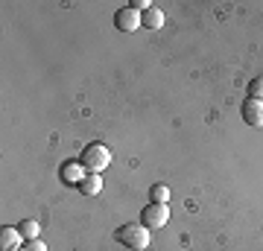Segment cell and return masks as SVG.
Masks as SVG:
<instances>
[{
    "mask_svg": "<svg viewBox=\"0 0 263 251\" xmlns=\"http://www.w3.org/2000/svg\"><path fill=\"white\" fill-rule=\"evenodd\" d=\"M114 240L132 251H146L149 248V228L141 222H129V225H123V228H117Z\"/></svg>",
    "mask_w": 263,
    "mask_h": 251,
    "instance_id": "1",
    "label": "cell"
},
{
    "mask_svg": "<svg viewBox=\"0 0 263 251\" xmlns=\"http://www.w3.org/2000/svg\"><path fill=\"white\" fill-rule=\"evenodd\" d=\"M79 161H82L85 172H94V176H100V172L111 164V149L105 146V143H88V146L82 149Z\"/></svg>",
    "mask_w": 263,
    "mask_h": 251,
    "instance_id": "2",
    "label": "cell"
},
{
    "mask_svg": "<svg viewBox=\"0 0 263 251\" xmlns=\"http://www.w3.org/2000/svg\"><path fill=\"white\" fill-rule=\"evenodd\" d=\"M167 222H170V205H155V202H149L141 210V225H146L149 231H158Z\"/></svg>",
    "mask_w": 263,
    "mask_h": 251,
    "instance_id": "3",
    "label": "cell"
},
{
    "mask_svg": "<svg viewBox=\"0 0 263 251\" xmlns=\"http://www.w3.org/2000/svg\"><path fill=\"white\" fill-rule=\"evenodd\" d=\"M114 27L120 29V32H135V29H141V12H135L132 6L117 9V15H114Z\"/></svg>",
    "mask_w": 263,
    "mask_h": 251,
    "instance_id": "4",
    "label": "cell"
},
{
    "mask_svg": "<svg viewBox=\"0 0 263 251\" xmlns=\"http://www.w3.org/2000/svg\"><path fill=\"white\" fill-rule=\"evenodd\" d=\"M240 114H243L246 126L263 129V100H246V103L240 105Z\"/></svg>",
    "mask_w": 263,
    "mask_h": 251,
    "instance_id": "5",
    "label": "cell"
},
{
    "mask_svg": "<svg viewBox=\"0 0 263 251\" xmlns=\"http://www.w3.org/2000/svg\"><path fill=\"white\" fill-rule=\"evenodd\" d=\"M59 176H62V181H65L67 187H79L82 184V178H85L82 161H65L62 169H59Z\"/></svg>",
    "mask_w": 263,
    "mask_h": 251,
    "instance_id": "6",
    "label": "cell"
},
{
    "mask_svg": "<svg viewBox=\"0 0 263 251\" xmlns=\"http://www.w3.org/2000/svg\"><path fill=\"white\" fill-rule=\"evenodd\" d=\"M21 231H18V225H6L3 231H0V248L3 251H18L21 248Z\"/></svg>",
    "mask_w": 263,
    "mask_h": 251,
    "instance_id": "7",
    "label": "cell"
},
{
    "mask_svg": "<svg viewBox=\"0 0 263 251\" xmlns=\"http://www.w3.org/2000/svg\"><path fill=\"white\" fill-rule=\"evenodd\" d=\"M141 27H146V29H161V27H164V12L155 9V6H149V9L141 15Z\"/></svg>",
    "mask_w": 263,
    "mask_h": 251,
    "instance_id": "8",
    "label": "cell"
},
{
    "mask_svg": "<svg viewBox=\"0 0 263 251\" xmlns=\"http://www.w3.org/2000/svg\"><path fill=\"white\" fill-rule=\"evenodd\" d=\"M100 190H103V178L94 176V172H88V176L82 178V184H79V193L82 196H97Z\"/></svg>",
    "mask_w": 263,
    "mask_h": 251,
    "instance_id": "9",
    "label": "cell"
},
{
    "mask_svg": "<svg viewBox=\"0 0 263 251\" xmlns=\"http://www.w3.org/2000/svg\"><path fill=\"white\" fill-rule=\"evenodd\" d=\"M18 231L24 240H38V231H41V225L35 222V219H24V222H18Z\"/></svg>",
    "mask_w": 263,
    "mask_h": 251,
    "instance_id": "10",
    "label": "cell"
},
{
    "mask_svg": "<svg viewBox=\"0 0 263 251\" xmlns=\"http://www.w3.org/2000/svg\"><path fill=\"white\" fill-rule=\"evenodd\" d=\"M149 199L155 202V205H170V190L164 184H155L149 190Z\"/></svg>",
    "mask_w": 263,
    "mask_h": 251,
    "instance_id": "11",
    "label": "cell"
},
{
    "mask_svg": "<svg viewBox=\"0 0 263 251\" xmlns=\"http://www.w3.org/2000/svg\"><path fill=\"white\" fill-rule=\"evenodd\" d=\"M246 91H249V100H263V76H254Z\"/></svg>",
    "mask_w": 263,
    "mask_h": 251,
    "instance_id": "12",
    "label": "cell"
},
{
    "mask_svg": "<svg viewBox=\"0 0 263 251\" xmlns=\"http://www.w3.org/2000/svg\"><path fill=\"white\" fill-rule=\"evenodd\" d=\"M24 251H47V245H44L41 240H29V242H27V248H24Z\"/></svg>",
    "mask_w": 263,
    "mask_h": 251,
    "instance_id": "13",
    "label": "cell"
}]
</instances>
